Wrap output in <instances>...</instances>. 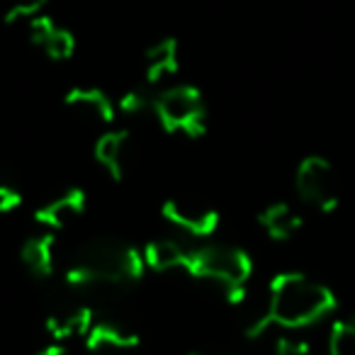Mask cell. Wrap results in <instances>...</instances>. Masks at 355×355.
Segmentation results:
<instances>
[{"mask_svg":"<svg viewBox=\"0 0 355 355\" xmlns=\"http://www.w3.org/2000/svg\"><path fill=\"white\" fill-rule=\"evenodd\" d=\"M144 272L141 251L117 239L83 243L64 268L66 282L76 287H127L141 280Z\"/></svg>","mask_w":355,"mask_h":355,"instance_id":"1","label":"cell"},{"mask_svg":"<svg viewBox=\"0 0 355 355\" xmlns=\"http://www.w3.org/2000/svg\"><path fill=\"white\" fill-rule=\"evenodd\" d=\"M334 309V292L304 272L285 270L270 280L266 311L277 329L304 331L326 319Z\"/></svg>","mask_w":355,"mask_h":355,"instance_id":"2","label":"cell"},{"mask_svg":"<svg viewBox=\"0 0 355 355\" xmlns=\"http://www.w3.org/2000/svg\"><path fill=\"white\" fill-rule=\"evenodd\" d=\"M190 277L217 285L229 304H241L248 295V280L253 275V261L243 248L229 243H205L190 251L185 268Z\"/></svg>","mask_w":355,"mask_h":355,"instance_id":"3","label":"cell"},{"mask_svg":"<svg viewBox=\"0 0 355 355\" xmlns=\"http://www.w3.org/2000/svg\"><path fill=\"white\" fill-rule=\"evenodd\" d=\"M153 114L168 134L198 139L207 132V105L195 85H168L158 90Z\"/></svg>","mask_w":355,"mask_h":355,"instance_id":"4","label":"cell"},{"mask_svg":"<svg viewBox=\"0 0 355 355\" xmlns=\"http://www.w3.org/2000/svg\"><path fill=\"white\" fill-rule=\"evenodd\" d=\"M295 190L300 200L316 212H334L338 205L336 171L324 156H306L295 171Z\"/></svg>","mask_w":355,"mask_h":355,"instance_id":"5","label":"cell"},{"mask_svg":"<svg viewBox=\"0 0 355 355\" xmlns=\"http://www.w3.org/2000/svg\"><path fill=\"white\" fill-rule=\"evenodd\" d=\"M161 214L166 222L193 239H209L219 229V212L195 198H171L163 202Z\"/></svg>","mask_w":355,"mask_h":355,"instance_id":"6","label":"cell"},{"mask_svg":"<svg viewBox=\"0 0 355 355\" xmlns=\"http://www.w3.org/2000/svg\"><path fill=\"white\" fill-rule=\"evenodd\" d=\"M85 348L90 353H107V350H132L139 345V334L112 314H98L95 311L93 324L85 334Z\"/></svg>","mask_w":355,"mask_h":355,"instance_id":"7","label":"cell"},{"mask_svg":"<svg viewBox=\"0 0 355 355\" xmlns=\"http://www.w3.org/2000/svg\"><path fill=\"white\" fill-rule=\"evenodd\" d=\"M64 105L69 112H73L78 119L90 124H100L107 127L117 117V105L107 98L100 88H85V85H76L64 95Z\"/></svg>","mask_w":355,"mask_h":355,"instance_id":"8","label":"cell"},{"mask_svg":"<svg viewBox=\"0 0 355 355\" xmlns=\"http://www.w3.org/2000/svg\"><path fill=\"white\" fill-rule=\"evenodd\" d=\"M85 212V193L80 188H69L61 195L51 198L46 205H42L35 212V219L46 232H61L71 227Z\"/></svg>","mask_w":355,"mask_h":355,"instance_id":"9","label":"cell"},{"mask_svg":"<svg viewBox=\"0 0 355 355\" xmlns=\"http://www.w3.org/2000/svg\"><path fill=\"white\" fill-rule=\"evenodd\" d=\"M129 151H132V137L127 129H107L100 134L93 146L95 161L112 180L124 178L129 166Z\"/></svg>","mask_w":355,"mask_h":355,"instance_id":"10","label":"cell"},{"mask_svg":"<svg viewBox=\"0 0 355 355\" xmlns=\"http://www.w3.org/2000/svg\"><path fill=\"white\" fill-rule=\"evenodd\" d=\"M30 30V42L42 49L51 61H66L73 56L76 51V40L66 27H59L51 17L37 15L27 25Z\"/></svg>","mask_w":355,"mask_h":355,"instance_id":"11","label":"cell"},{"mask_svg":"<svg viewBox=\"0 0 355 355\" xmlns=\"http://www.w3.org/2000/svg\"><path fill=\"white\" fill-rule=\"evenodd\" d=\"M20 261L27 268L32 277L46 280L56 272L59 266V243H56L54 232H44L30 236L20 248Z\"/></svg>","mask_w":355,"mask_h":355,"instance_id":"12","label":"cell"},{"mask_svg":"<svg viewBox=\"0 0 355 355\" xmlns=\"http://www.w3.org/2000/svg\"><path fill=\"white\" fill-rule=\"evenodd\" d=\"M193 248L185 246L178 239H153L144 246L141 256L146 263V270L153 272H171V270H185L190 261Z\"/></svg>","mask_w":355,"mask_h":355,"instance_id":"13","label":"cell"},{"mask_svg":"<svg viewBox=\"0 0 355 355\" xmlns=\"http://www.w3.org/2000/svg\"><path fill=\"white\" fill-rule=\"evenodd\" d=\"M180 59H178V42L173 37L156 42L144 54V73L148 85H161L178 73Z\"/></svg>","mask_w":355,"mask_h":355,"instance_id":"14","label":"cell"},{"mask_svg":"<svg viewBox=\"0 0 355 355\" xmlns=\"http://www.w3.org/2000/svg\"><path fill=\"white\" fill-rule=\"evenodd\" d=\"M95 309L90 306H69L46 319V334L54 338V343H66L71 338H85L90 324H93Z\"/></svg>","mask_w":355,"mask_h":355,"instance_id":"15","label":"cell"},{"mask_svg":"<svg viewBox=\"0 0 355 355\" xmlns=\"http://www.w3.org/2000/svg\"><path fill=\"white\" fill-rule=\"evenodd\" d=\"M258 224L272 241H290L302 229V214L287 202H272L258 214Z\"/></svg>","mask_w":355,"mask_h":355,"instance_id":"16","label":"cell"},{"mask_svg":"<svg viewBox=\"0 0 355 355\" xmlns=\"http://www.w3.org/2000/svg\"><path fill=\"white\" fill-rule=\"evenodd\" d=\"M117 112H122L124 117H144L146 112H153V105H156V95L148 90L146 85H134L127 88L117 98Z\"/></svg>","mask_w":355,"mask_h":355,"instance_id":"17","label":"cell"},{"mask_svg":"<svg viewBox=\"0 0 355 355\" xmlns=\"http://www.w3.org/2000/svg\"><path fill=\"white\" fill-rule=\"evenodd\" d=\"M329 355H355V316L334 321L329 331Z\"/></svg>","mask_w":355,"mask_h":355,"instance_id":"18","label":"cell"},{"mask_svg":"<svg viewBox=\"0 0 355 355\" xmlns=\"http://www.w3.org/2000/svg\"><path fill=\"white\" fill-rule=\"evenodd\" d=\"M49 0H10L6 8V22L15 25V22H30L32 17L42 15L44 6Z\"/></svg>","mask_w":355,"mask_h":355,"instance_id":"19","label":"cell"},{"mask_svg":"<svg viewBox=\"0 0 355 355\" xmlns=\"http://www.w3.org/2000/svg\"><path fill=\"white\" fill-rule=\"evenodd\" d=\"M22 205V190L17 188L15 178L0 168V212H15Z\"/></svg>","mask_w":355,"mask_h":355,"instance_id":"20","label":"cell"},{"mask_svg":"<svg viewBox=\"0 0 355 355\" xmlns=\"http://www.w3.org/2000/svg\"><path fill=\"white\" fill-rule=\"evenodd\" d=\"M37 355H69V353H66L64 343H51V345H46V348H42Z\"/></svg>","mask_w":355,"mask_h":355,"instance_id":"21","label":"cell"},{"mask_svg":"<svg viewBox=\"0 0 355 355\" xmlns=\"http://www.w3.org/2000/svg\"><path fill=\"white\" fill-rule=\"evenodd\" d=\"M188 355H205V353H188Z\"/></svg>","mask_w":355,"mask_h":355,"instance_id":"22","label":"cell"}]
</instances>
